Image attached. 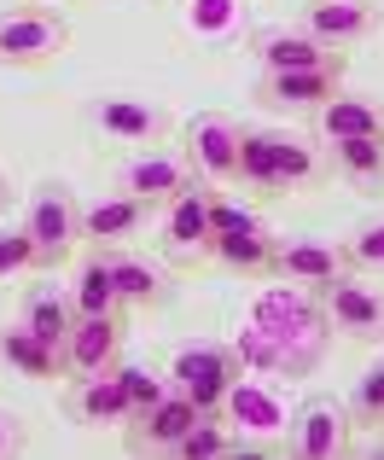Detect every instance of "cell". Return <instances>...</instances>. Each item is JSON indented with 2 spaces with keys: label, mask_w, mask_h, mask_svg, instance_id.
Wrapping results in <instances>:
<instances>
[{
  "label": "cell",
  "mask_w": 384,
  "mask_h": 460,
  "mask_svg": "<svg viewBox=\"0 0 384 460\" xmlns=\"http://www.w3.org/2000/svg\"><path fill=\"white\" fill-rule=\"evenodd\" d=\"M344 76L350 65H327V70H262L257 100L274 105V111H315L332 93H344Z\"/></svg>",
  "instance_id": "13"
},
{
  "label": "cell",
  "mask_w": 384,
  "mask_h": 460,
  "mask_svg": "<svg viewBox=\"0 0 384 460\" xmlns=\"http://www.w3.org/2000/svg\"><path fill=\"white\" fill-rule=\"evenodd\" d=\"M210 239H215V227H210V187H187L175 204H163V245H170V257H210Z\"/></svg>",
  "instance_id": "16"
},
{
  "label": "cell",
  "mask_w": 384,
  "mask_h": 460,
  "mask_svg": "<svg viewBox=\"0 0 384 460\" xmlns=\"http://www.w3.org/2000/svg\"><path fill=\"white\" fill-rule=\"evenodd\" d=\"M88 123L100 128V135L123 140V146H140V152H152L170 135V111H163L158 100H135V93H100V100L88 105Z\"/></svg>",
  "instance_id": "6"
},
{
  "label": "cell",
  "mask_w": 384,
  "mask_h": 460,
  "mask_svg": "<svg viewBox=\"0 0 384 460\" xmlns=\"http://www.w3.org/2000/svg\"><path fill=\"white\" fill-rule=\"evenodd\" d=\"M23 269H41L35 262V239L23 234V227H12V234H0V280H12V274Z\"/></svg>",
  "instance_id": "32"
},
{
  "label": "cell",
  "mask_w": 384,
  "mask_h": 460,
  "mask_svg": "<svg viewBox=\"0 0 384 460\" xmlns=\"http://www.w3.org/2000/svg\"><path fill=\"white\" fill-rule=\"evenodd\" d=\"M123 309L117 314H76V332H70L65 344V373H76V379H88V373H105L117 367V356H123Z\"/></svg>",
  "instance_id": "14"
},
{
  "label": "cell",
  "mask_w": 384,
  "mask_h": 460,
  "mask_svg": "<svg viewBox=\"0 0 384 460\" xmlns=\"http://www.w3.org/2000/svg\"><path fill=\"white\" fill-rule=\"evenodd\" d=\"M187 164L204 187H239V123L233 117H222V111L192 117Z\"/></svg>",
  "instance_id": "8"
},
{
  "label": "cell",
  "mask_w": 384,
  "mask_h": 460,
  "mask_svg": "<svg viewBox=\"0 0 384 460\" xmlns=\"http://www.w3.org/2000/svg\"><path fill=\"white\" fill-rule=\"evenodd\" d=\"M70 47V23L47 6H18L0 12V65L12 70H41Z\"/></svg>",
  "instance_id": "2"
},
{
  "label": "cell",
  "mask_w": 384,
  "mask_h": 460,
  "mask_svg": "<svg viewBox=\"0 0 384 460\" xmlns=\"http://www.w3.org/2000/svg\"><path fill=\"white\" fill-rule=\"evenodd\" d=\"M274 245L280 239L268 234V227H233V234H215L210 239V257L222 262V269H233V274H268L274 269Z\"/></svg>",
  "instance_id": "25"
},
{
  "label": "cell",
  "mask_w": 384,
  "mask_h": 460,
  "mask_svg": "<svg viewBox=\"0 0 384 460\" xmlns=\"http://www.w3.org/2000/svg\"><path fill=\"white\" fill-rule=\"evenodd\" d=\"M233 379H239V349L227 344H187L170 361V385L187 391L204 414H222V396L233 391Z\"/></svg>",
  "instance_id": "4"
},
{
  "label": "cell",
  "mask_w": 384,
  "mask_h": 460,
  "mask_svg": "<svg viewBox=\"0 0 384 460\" xmlns=\"http://www.w3.org/2000/svg\"><path fill=\"white\" fill-rule=\"evenodd\" d=\"M70 414H76L82 426H128V396H123L117 367L76 379V391H70Z\"/></svg>",
  "instance_id": "21"
},
{
  "label": "cell",
  "mask_w": 384,
  "mask_h": 460,
  "mask_svg": "<svg viewBox=\"0 0 384 460\" xmlns=\"http://www.w3.org/2000/svg\"><path fill=\"white\" fill-rule=\"evenodd\" d=\"M70 304H76V314H117V309H123L117 280H111V257H105V251H93V257L76 269V292H70Z\"/></svg>",
  "instance_id": "27"
},
{
  "label": "cell",
  "mask_w": 384,
  "mask_h": 460,
  "mask_svg": "<svg viewBox=\"0 0 384 460\" xmlns=\"http://www.w3.org/2000/svg\"><path fill=\"white\" fill-rule=\"evenodd\" d=\"M297 23L327 47H362L379 35L384 12H379V0H309Z\"/></svg>",
  "instance_id": "12"
},
{
  "label": "cell",
  "mask_w": 384,
  "mask_h": 460,
  "mask_svg": "<svg viewBox=\"0 0 384 460\" xmlns=\"http://www.w3.org/2000/svg\"><path fill=\"white\" fill-rule=\"evenodd\" d=\"M315 297H320V314L332 321V332L355 338V344H384V292L362 286L350 269L338 280L315 286Z\"/></svg>",
  "instance_id": "5"
},
{
  "label": "cell",
  "mask_w": 384,
  "mask_h": 460,
  "mask_svg": "<svg viewBox=\"0 0 384 460\" xmlns=\"http://www.w3.org/2000/svg\"><path fill=\"white\" fill-rule=\"evenodd\" d=\"M344 262H350V274H379L384 280V216H367V222L350 227Z\"/></svg>",
  "instance_id": "29"
},
{
  "label": "cell",
  "mask_w": 384,
  "mask_h": 460,
  "mask_svg": "<svg viewBox=\"0 0 384 460\" xmlns=\"http://www.w3.org/2000/svg\"><path fill=\"white\" fill-rule=\"evenodd\" d=\"M350 414H355V426H384V356L362 373V379H355Z\"/></svg>",
  "instance_id": "31"
},
{
  "label": "cell",
  "mask_w": 384,
  "mask_h": 460,
  "mask_svg": "<svg viewBox=\"0 0 384 460\" xmlns=\"http://www.w3.org/2000/svg\"><path fill=\"white\" fill-rule=\"evenodd\" d=\"M146 216H152V210L135 199V192L93 199V204H82V245H88V251H123L128 239H140Z\"/></svg>",
  "instance_id": "15"
},
{
  "label": "cell",
  "mask_w": 384,
  "mask_h": 460,
  "mask_svg": "<svg viewBox=\"0 0 384 460\" xmlns=\"http://www.w3.org/2000/svg\"><path fill=\"white\" fill-rule=\"evenodd\" d=\"M111 257V280H117V297H123V309H158L163 297H170V280H163V269L152 257H135V251H105Z\"/></svg>",
  "instance_id": "22"
},
{
  "label": "cell",
  "mask_w": 384,
  "mask_h": 460,
  "mask_svg": "<svg viewBox=\"0 0 384 460\" xmlns=\"http://www.w3.org/2000/svg\"><path fill=\"white\" fill-rule=\"evenodd\" d=\"M250 58L262 70H327V65H350L344 47H327L303 30V23H268L250 35Z\"/></svg>",
  "instance_id": "9"
},
{
  "label": "cell",
  "mask_w": 384,
  "mask_h": 460,
  "mask_svg": "<svg viewBox=\"0 0 384 460\" xmlns=\"http://www.w3.org/2000/svg\"><path fill=\"white\" fill-rule=\"evenodd\" d=\"M274 152H280V175H285V187H292V192L320 187V181L332 175L327 146H315V140H303V135H285V128H274Z\"/></svg>",
  "instance_id": "26"
},
{
  "label": "cell",
  "mask_w": 384,
  "mask_h": 460,
  "mask_svg": "<svg viewBox=\"0 0 384 460\" xmlns=\"http://www.w3.org/2000/svg\"><path fill=\"white\" fill-rule=\"evenodd\" d=\"M350 431H355L350 402H338V396H309L292 414V426H285V449L297 460H344L350 455Z\"/></svg>",
  "instance_id": "3"
},
{
  "label": "cell",
  "mask_w": 384,
  "mask_h": 460,
  "mask_svg": "<svg viewBox=\"0 0 384 460\" xmlns=\"http://www.w3.org/2000/svg\"><path fill=\"white\" fill-rule=\"evenodd\" d=\"M0 204H6V181H0Z\"/></svg>",
  "instance_id": "34"
},
{
  "label": "cell",
  "mask_w": 384,
  "mask_h": 460,
  "mask_svg": "<svg viewBox=\"0 0 384 460\" xmlns=\"http://www.w3.org/2000/svg\"><path fill=\"white\" fill-rule=\"evenodd\" d=\"M239 187L257 199H285L280 152H274V128H239Z\"/></svg>",
  "instance_id": "19"
},
{
  "label": "cell",
  "mask_w": 384,
  "mask_h": 460,
  "mask_svg": "<svg viewBox=\"0 0 384 460\" xmlns=\"http://www.w3.org/2000/svg\"><path fill=\"white\" fill-rule=\"evenodd\" d=\"M222 455H233V426L222 414H198L192 431L175 443V460H222Z\"/></svg>",
  "instance_id": "28"
},
{
  "label": "cell",
  "mask_w": 384,
  "mask_h": 460,
  "mask_svg": "<svg viewBox=\"0 0 384 460\" xmlns=\"http://www.w3.org/2000/svg\"><path fill=\"white\" fill-rule=\"evenodd\" d=\"M344 269H350V262H344V245H332V239H280L268 274H280V280H292V286H327V280H338Z\"/></svg>",
  "instance_id": "17"
},
{
  "label": "cell",
  "mask_w": 384,
  "mask_h": 460,
  "mask_svg": "<svg viewBox=\"0 0 384 460\" xmlns=\"http://www.w3.org/2000/svg\"><path fill=\"white\" fill-rule=\"evenodd\" d=\"M320 140H355V135H384V100H367V93H332L327 105L309 111Z\"/></svg>",
  "instance_id": "18"
},
{
  "label": "cell",
  "mask_w": 384,
  "mask_h": 460,
  "mask_svg": "<svg viewBox=\"0 0 384 460\" xmlns=\"http://www.w3.org/2000/svg\"><path fill=\"white\" fill-rule=\"evenodd\" d=\"M187 187H198V175H192V164L175 157V152H140L135 164H123V175H117V192H135L146 210L175 204Z\"/></svg>",
  "instance_id": "11"
},
{
  "label": "cell",
  "mask_w": 384,
  "mask_h": 460,
  "mask_svg": "<svg viewBox=\"0 0 384 460\" xmlns=\"http://www.w3.org/2000/svg\"><path fill=\"white\" fill-rule=\"evenodd\" d=\"M18 321L30 326L47 349H58V356H65L70 332H76V304H70V297H58L53 286H35V292H23V314H18Z\"/></svg>",
  "instance_id": "23"
},
{
  "label": "cell",
  "mask_w": 384,
  "mask_h": 460,
  "mask_svg": "<svg viewBox=\"0 0 384 460\" xmlns=\"http://www.w3.org/2000/svg\"><path fill=\"white\" fill-rule=\"evenodd\" d=\"M327 157L350 187L384 192V135H355V140H327Z\"/></svg>",
  "instance_id": "24"
},
{
  "label": "cell",
  "mask_w": 384,
  "mask_h": 460,
  "mask_svg": "<svg viewBox=\"0 0 384 460\" xmlns=\"http://www.w3.org/2000/svg\"><path fill=\"white\" fill-rule=\"evenodd\" d=\"M117 379H123V396H128V420L146 414L152 402H163V396L175 391V385H170V379H158L146 361H117Z\"/></svg>",
  "instance_id": "30"
},
{
  "label": "cell",
  "mask_w": 384,
  "mask_h": 460,
  "mask_svg": "<svg viewBox=\"0 0 384 460\" xmlns=\"http://www.w3.org/2000/svg\"><path fill=\"white\" fill-rule=\"evenodd\" d=\"M0 367L18 373V379H41V385L65 379V356H58V349H47L23 321L18 326H0Z\"/></svg>",
  "instance_id": "20"
},
{
  "label": "cell",
  "mask_w": 384,
  "mask_h": 460,
  "mask_svg": "<svg viewBox=\"0 0 384 460\" xmlns=\"http://www.w3.org/2000/svg\"><path fill=\"white\" fill-rule=\"evenodd\" d=\"M204 408L192 402L187 391H170L163 402H152L146 414H135L123 426V449L128 455H175V443L192 431V420H198Z\"/></svg>",
  "instance_id": "10"
},
{
  "label": "cell",
  "mask_w": 384,
  "mask_h": 460,
  "mask_svg": "<svg viewBox=\"0 0 384 460\" xmlns=\"http://www.w3.org/2000/svg\"><path fill=\"white\" fill-rule=\"evenodd\" d=\"M18 443H23L18 420H12V414H0V455H6V449H18Z\"/></svg>",
  "instance_id": "33"
},
{
  "label": "cell",
  "mask_w": 384,
  "mask_h": 460,
  "mask_svg": "<svg viewBox=\"0 0 384 460\" xmlns=\"http://www.w3.org/2000/svg\"><path fill=\"white\" fill-rule=\"evenodd\" d=\"M23 234L35 239V262H41V269H58V262L82 245V204L70 199L65 181H41V187L30 192Z\"/></svg>",
  "instance_id": "1"
},
{
  "label": "cell",
  "mask_w": 384,
  "mask_h": 460,
  "mask_svg": "<svg viewBox=\"0 0 384 460\" xmlns=\"http://www.w3.org/2000/svg\"><path fill=\"white\" fill-rule=\"evenodd\" d=\"M222 420L239 431L233 438V455H262V443H274V438H285V408L274 402L262 385H245V379H233V391L222 396Z\"/></svg>",
  "instance_id": "7"
}]
</instances>
